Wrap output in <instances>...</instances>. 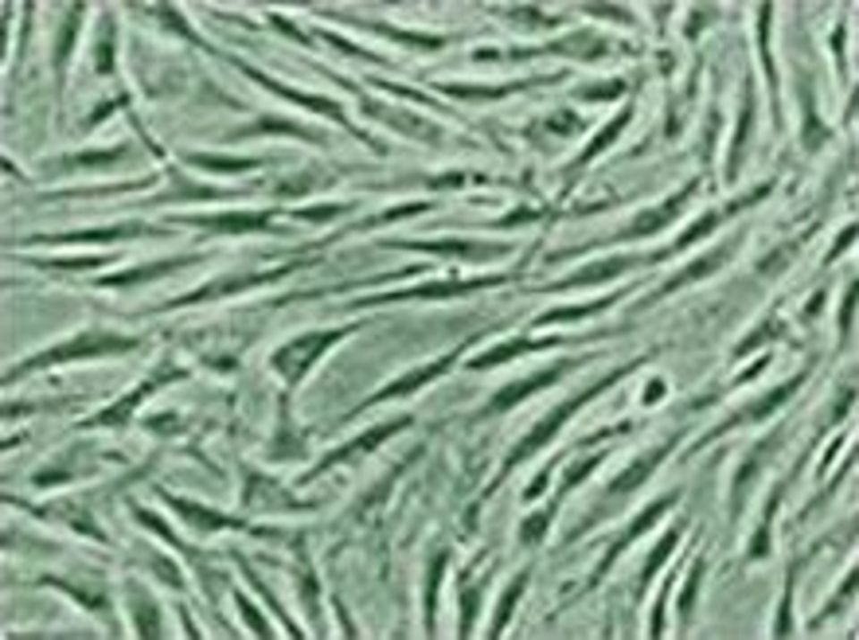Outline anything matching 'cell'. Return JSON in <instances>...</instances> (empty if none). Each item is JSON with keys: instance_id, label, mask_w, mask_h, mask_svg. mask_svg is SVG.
Masks as SVG:
<instances>
[{"instance_id": "cell-45", "label": "cell", "mask_w": 859, "mask_h": 640, "mask_svg": "<svg viewBox=\"0 0 859 640\" xmlns=\"http://www.w3.org/2000/svg\"><path fill=\"white\" fill-rule=\"evenodd\" d=\"M660 399H664V379H657L649 391H644V407H649V402H660Z\"/></svg>"}, {"instance_id": "cell-35", "label": "cell", "mask_w": 859, "mask_h": 640, "mask_svg": "<svg viewBox=\"0 0 859 640\" xmlns=\"http://www.w3.org/2000/svg\"><path fill=\"white\" fill-rule=\"evenodd\" d=\"M234 602H239V613L246 617V625H251L258 636H270V625H266L262 617H258V610H254V605H251V597H242V594H239V597H234Z\"/></svg>"}, {"instance_id": "cell-12", "label": "cell", "mask_w": 859, "mask_h": 640, "mask_svg": "<svg viewBox=\"0 0 859 640\" xmlns=\"http://www.w3.org/2000/svg\"><path fill=\"white\" fill-rule=\"evenodd\" d=\"M457 359V351H449V356H442L438 364H426V367H414V371H406L403 379H395L391 387H383L379 394H375L371 402H387V399H399V394H411V391H418L422 383H434V379H442L446 371H449V364Z\"/></svg>"}, {"instance_id": "cell-8", "label": "cell", "mask_w": 859, "mask_h": 640, "mask_svg": "<svg viewBox=\"0 0 859 640\" xmlns=\"http://www.w3.org/2000/svg\"><path fill=\"white\" fill-rule=\"evenodd\" d=\"M574 364H555V367H547V371H535V375H528V379H520V383H512V387H504L497 399L489 402V414H504V410H512L515 402H523V399H532L535 391H543L547 383H558L571 371Z\"/></svg>"}, {"instance_id": "cell-3", "label": "cell", "mask_w": 859, "mask_h": 640, "mask_svg": "<svg viewBox=\"0 0 859 640\" xmlns=\"http://www.w3.org/2000/svg\"><path fill=\"white\" fill-rule=\"evenodd\" d=\"M344 336H348V333H340V328H336V333H309V336H297V340H289V344H282V348L274 351L270 367L289 383V387H293V383L305 379V371L320 359V351H328L332 344H340Z\"/></svg>"}, {"instance_id": "cell-33", "label": "cell", "mask_w": 859, "mask_h": 640, "mask_svg": "<svg viewBox=\"0 0 859 640\" xmlns=\"http://www.w3.org/2000/svg\"><path fill=\"white\" fill-rule=\"evenodd\" d=\"M551 516H555V511L547 508V511H540V516L523 519V527H520V539H523V543H540V539H543V531H547V524H551Z\"/></svg>"}, {"instance_id": "cell-24", "label": "cell", "mask_w": 859, "mask_h": 640, "mask_svg": "<svg viewBox=\"0 0 859 640\" xmlns=\"http://www.w3.org/2000/svg\"><path fill=\"white\" fill-rule=\"evenodd\" d=\"M528 582H532V574L523 570V574H515L512 578V585L504 590V597H500V610H497V617H492V636H500L504 633V625H508V617H512V610H515V602H520V594L528 590Z\"/></svg>"}, {"instance_id": "cell-20", "label": "cell", "mask_w": 859, "mask_h": 640, "mask_svg": "<svg viewBox=\"0 0 859 640\" xmlns=\"http://www.w3.org/2000/svg\"><path fill=\"white\" fill-rule=\"evenodd\" d=\"M168 504L180 511V516L188 519L191 527H200V531H219V527H234V519L227 516H219V511H211V508H200V504H191V500H176V496H168Z\"/></svg>"}, {"instance_id": "cell-36", "label": "cell", "mask_w": 859, "mask_h": 640, "mask_svg": "<svg viewBox=\"0 0 859 640\" xmlns=\"http://www.w3.org/2000/svg\"><path fill=\"white\" fill-rule=\"evenodd\" d=\"M106 258H51V262H39L47 265V270H94V265H102Z\"/></svg>"}, {"instance_id": "cell-27", "label": "cell", "mask_w": 859, "mask_h": 640, "mask_svg": "<svg viewBox=\"0 0 859 640\" xmlns=\"http://www.w3.org/2000/svg\"><path fill=\"white\" fill-rule=\"evenodd\" d=\"M629 117H633V110H625V114H621V117H614V122H609L606 130H601V133L594 137V145H590L586 153L578 156V164H590V160H594V156L601 153V148H609V145H614L617 137H621V130H625V125H629Z\"/></svg>"}, {"instance_id": "cell-32", "label": "cell", "mask_w": 859, "mask_h": 640, "mask_svg": "<svg viewBox=\"0 0 859 640\" xmlns=\"http://www.w3.org/2000/svg\"><path fill=\"white\" fill-rule=\"evenodd\" d=\"M110 31H114V20L106 16L102 20V39H98V74L114 71V39H110Z\"/></svg>"}, {"instance_id": "cell-14", "label": "cell", "mask_w": 859, "mask_h": 640, "mask_svg": "<svg viewBox=\"0 0 859 640\" xmlns=\"http://www.w3.org/2000/svg\"><path fill=\"white\" fill-rule=\"evenodd\" d=\"M196 258H172V262H149V265H137V270H125V274H114V277H102L98 290H125V285H137V282H157V277H165L172 270H184Z\"/></svg>"}, {"instance_id": "cell-22", "label": "cell", "mask_w": 859, "mask_h": 640, "mask_svg": "<svg viewBox=\"0 0 859 640\" xmlns=\"http://www.w3.org/2000/svg\"><path fill=\"white\" fill-rule=\"evenodd\" d=\"M735 242H738V239H735ZM735 242H723V247H719V250L711 254V258H700V262H692V265H687L684 274H676L672 282L664 285V293H676V290H684L687 282H695V277H703V274L719 270V265H723V258H727V254H730V247H735Z\"/></svg>"}, {"instance_id": "cell-16", "label": "cell", "mask_w": 859, "mask_h": 640, "mask_svg": "<svg viewBox=\"0 0 859 640\" xmlns=\"http://www.w3.org/2000/svg\"><path fill=\"white\" fill-rule=\"evenodd\" d=\"M191 227L203 231H227V234H246V231H270V215L266 211H251V215H208V219H188Z\"/></svg>"}, {"instance_id": "cell-28", "label": "cell", "mask_w": 859, "mask_h": 640, "mask_svg": "<svg viewBox=\"0 0 859 640\" xmlns=\"http://www.w3.org/2000/svg\"><path fill=\"white\" fill-rule=\"evenodd\" d=\"M719 219H723L719 211H711V215H703V219H695V223H692V231H684L680 239L672 242V250H668V254H680V250H687V247H695L700 239H707V234H711V231L719 227Z\"/></svg>"}, {"instance_id": "cell-4", "label": "cell", "mask_w": 859, "mask_h": 640, "mask_svg": "<svg viewBox=\"0 0 859 640\" xmlns=\"http://www.w3.org/2000/svg\"><path fill=\"white\" fill-rule=\"evenodd\" d=\"M504 282H508L504 274H497V277H477V282H434V285H418V290H391V293H379V297H363V301H356V308L395 305V301H442V297H465V293L492 290V285H504Z\"/></svg>"}, {"instance_id": "cell-21", "label": "cell", "mask_w": 859, "mask_h": 640, "mask_svg": "<svg viewBox=\"0 0 859 640\" xmlns=\"http://www.w3.org/2000/svg\"><path fill=\"white\" fill-rule=\"evenodd\" d=\"M558 340H540V344H528V340H512V344H500V348H492L489 356H477L472 359V367L477 371H485V367H497V364H508V359H515L520 351H547V348H555Z\"/></svg>"}, {"instance_id": "cell-29", "label": "cell", "mask_w": 859, "mask_h": 640, "mask_svg": "<svg viewBox=\"0 0 859 640\" xmlns=\"http://www.w3.org/2000/svg\"><path fill=\"white\" fill-rule=\"evenodd\" d=\"M676 543H680V527H672V531H668V535H664V539H660V547H657V551H652V554H649V559H644V570H641V582H652V578H657V570L664 567V559H668V554H672V547H676Z\"/></svg>"}, {"instance_id": "cell-42", "label": "cell", "mask_w": 859, "mask_h": 640, "mask_svg": "<svg viewBox=\"0 0 859 640\" xmlns=\"http://www.w3.org/2000/svg\"><path fill=\"white\" fill-rule=\"evenodd\" d=\"M344 207H309V211H293L297 219H309V223H325V219H336Z\"/></svg>"}, {"instance_id": "cell-31", "label": "cell", "mask_w": 859, "mask_h": 640, "mask_svg": "<svg viewBox=\"0 0 859 640\" xmlns=\"http://www.w3.org/2000/svg\"><path fill=\"white\" fill-rule=\"evenodd\" d=\"M289 133V137H309V141H317L320 145V137H313V133H309V130H301V125H293V122H277V117H262V122H258L254 125V130L251 133H246V137H258V133Z\"/></svg>"}, {"instance_id": "cell-9", "label": "cell", "mask_w": 859, "mask_h": 640, "mask_svg": "<svg viewBox=\"0 0 859 640\" xmlns=\"http://www.w3.org/2000/svg\"><path fill=\"white\" fill-rule=\"evenodd\" d=\"M406 425H411V418H395V422H383V425H375V430L360 434L356 442H348V445H344V450H332V453L325 457V461H320V465L313 468V476H320V473H325V468L340 465V461H352V457H360V453H371L379 442H387V437H391V434L406 430Z\"/></svg>"}, {"instance_id": "cell-18", "label": "cell", "mask_w": 859, "mask_h": 640, "mask_svg": "<svg viewBox=\"0 0 859 640\" xmlns=\"http://www.w3.org/2000/svg\"><path fill=\"white\" fill-rule=\"evenodd\" d=\"M668 453H672V442H664V445H657V450H652V453H644L641 461H633V465L625 468V473H621V476L614 480V484H609V493H633V488H637L644 476H652V473H657V465H660Z\"/></svg>"}, {"instance_id": "cell-11", "label": "cell", "mask_w": 859, "mask_h": 640, "mask_svg": "<svg viewBox=\"0 0 859 640\" xmlns=\"http://www.w3.org/2000/svg\"><path fill=\"white\" fill-rule=\"evenodd\" d=\"M692 191H695V180H687V184H684L680 191H676V196H668V204H660L657 211H644V215H641V219H633V227H629V231H621L617 239H621V242H629V239H644V234L664 231V227L672 223L676 211H680V207L687 204V196H692Z\"/></svg>"}, {"instance_id": "cell-10", "label": "cell", "mask_w": 859, "mask_h": 640, "mask_svg": "<svg viewBox=\"0 0 859 640\" xmlns=\"http://www.w3.org/2000/svg\"><path fill=\"white\" fill-rule=\"evenodd\" d=\"M165 379H184V371H176V367H168V364H165V367L157 371V375H149V379H145L137 391H129L122 402H114V407H106V410L98 414V418H90V425H122V422L129 418V414H133V407H137V402H141L145 394H153V391H157Z\"/></svg>"}, {"instance_id": "cell-2", "label": "cell", "mask_w": 859, "mask_h": 640, "mask_svg": "<svg viewBox=\"0 0 859 640\" xmlns=\"http://www.w3.org/2000/svg\"><path fill=\"white\" fill-rule=\"evenodd\" d=\"M633 367H637V364H629V367H621V371H614V375H606V379H601V383H594V387H590V391H583V394H574V399H566L563 402V407H555L551 414H547V418L540 422V425H535V430L528 434V437H520V445H515V450L508 453V461H504V473H508V468L512 465H520L523 461V457H532L535 450H540V445H547V442H551V437L558 434V430H563V425H566V418H571V414L578 410V407H586V402L590 399H594V394H601V391H606L609 387V383H617L621 375H629V371Z\"/></svg>"}, {"instance_id": "cell-38", "label": "cell", "mask_w": 859, "mask_h": 640, "mask_svg": "<svg viewBox=\"0 0 859 640\" xmlns=\"http://www.w3.org/2000/svg\"><path fill=\"white\" fill-rule=\"evenodd\" d=\"M770 336H781V324H773V320H766V324H761L754 336H750V340H743V344H738V356H743V351H750V348H758L761 340H770Z\"/></svg>"}, {"instance_id": "cell-39", "label": "cell", "mask_w": 859, "mask_h": 640, "mask_svg": "<svg viewBox=\"0 0 859 640\" xmlns=\"http://www.w3.org/2000/svg\"><path fill=\"white\" fill-rule=\"evenodd\" d=\"M79 13H82V4H74V8H71V20H67V31H63L59 63H67V55H71V44H74V28H79Z\"/></svg>"}, {"instance_id": "cell-25", "label": "cell", "mask_w": 859, "mask_h": 640, "mask_svg": "<svg viewBox=\"0 0 859 640\" xmlns=\"http://www.w3.org/2000/svg\"><path fill=\"white\" fill-rule=\"evenodd\" d=\"M188 164H196V168H203V173H251V168H258L262 160H239V156H203V153H196V156H188Z\"/></svg>"}, {"instance_id": "cell-23", "label": "cell", "mask_w": 859, "mask_h": 640, "mask_svg": "<svg viewBox=\"0 0 859 640\" xmlns=\"http://www.w3.org/2000/svg\"><path fill=\"white\" fill-rule=\"evenodd\" d=\"M621 293H609V297H601V301H590V305H574V308H551V313H540L532 320V324H555V320H583V316H594L601 313V308H609L617 301Z\"/></svg>"}, {"instance_id": "cell-19", "label": "cell", "mask_w": 859, "mask_h": 640, "mask_svg": "<svg viewBox=\"0 0 859 640\" xmlns=\"http://www.w3.org/2000/svg\"><path fill=\"white\" fill-rule=\"evenodd\" d=\"M801 383H804L801 375H797V379H789V383H781L778 391H770L766 399H758L754 407H746V414H735V418H730V422H723V425H719V434H723V430H730V425H738V422H758V418H766V414H773V410H778L781 402H786L789 394L801 387Z\"/></svg>"}, {"instance_id": "cell-15", "label": "cell", "mask_w": 859, "mask_h": 640, "mask_svg": "<svg viewBox=\"0 0 859 640\" xmlns=\"http://www.w3.org/2000/svg\"><path fill=\"white\" fill-rule=\"evenodd\" d=\"M676 500H680V496H676V493H672V496H664V500H657V504H652V508H644V511H641V516H637V519H633V524L625 527V535H621V539L614 543V547H609V554H606V562H601V570H609V562H614V559H617V554H621V551H625V547H629V543H633V539H637V535H641V531H649L652 524H657V519H660V516H664V511H668V508L676 504Z\"/></svg>"}, {"instance_id": "cell-6", "label": "cell", "mask_w": 859, "mask_h": 640, "mask_svg": "<svg viewBox=\"0 0 859 640\" xmlns=\"http://www.w3.org/2000/svg\"><path fill=\"white\" fill-rule=\"evenodd\" d=\"M391 250H422V254H457L465 262H485V258H500L508 254V247H489V242H469V239H438V242H387Z\"/></svg>"}, {"instance_id": "cell-7", "label": "cell", "mask_w": 859, "mask_h": 640, "mask_svg": "<svg viewBox=\"0 0 859 640\" xmlns=\"http://www.w3.org/2000/svg\"><path fill=\"white\" fill-rule=\"evenodd\" d=\"M242 67V74H251V79L258 82V87H266V90H274L277 98H289L293 105H305V110H313V114H325V117H332L336 125H344L348 130V122H344V114H340V105L336 102H328V98H317V94H301V90H293V87H285V82H274V79H266L262 71H254L251 63H242V59H234Z\"/></svg>"}, {"instance_id": "cell-43", "label": "cell", "mask_w": 859, "mask_h": 640, "mask_svg": "<svg viewBox=\"0 0 859 640\" xmlns=\"http://www.w3.org/2000/svg\"><path fill=\"white\" fill-rule=\"evenodd\" d=\"M852 308H855V290H847V297H844V313H840V328H844V333L852 328Z\"/></svg>"}, {"instance_id": "cell-13", "label": "cell", "mask_w": 859, "mask_h": 640, "mask_svg": "<svg viewBox=\"0 0 859 640\" xmlns=\"http://www.w3.org/2000/svg\"><path fill=\"white\" fill-rule=\"evenodd\" d=\"M641 262H652V254H649V258H606V262H594V265H586V270L563 277V282L547 285V290H558V293H563V290H574V285H598V282H606V277L625 274V270H633V265H641Z\"/></svg>"}, {"instance_id": "cell-17", "label": "cell", "mask_w": 859, "mask_h": 640, "mask_svg": "<svg viewBox=\"0 0 859 640\" xmlns=\"http://www.w3.org/2000/svg\"><path fill=\"white\" fill-rule=\"evenodd\" d=\"M149 227H137V223H122V227H102V231H74V234H59V239H51V234H39L36 242H122V239H141ZM149 234H160V231H149Z\"/></svg>"}, {"instance_id": "cell-26", "label": "cell", "mask_w": 859, "mask_h": 640, "mask_svg": "<svg viewBox=\"0 0 859 640\" xmlns=\"http://www.w3.org/2000/svg\"><path fill=\"white\" fill-rule=\"evenodd\" d=\"M523 87H535V82H508V87H442V94H449V98H504V94H515V90H523Z\"/></svg>"}, {"instance_id": "cell-44", "label": "cell", "mask_w": 859, "mask_h": 640, "mask_svg": "<svg viewBox=\"0 0 859 640\" xmlns=\"http://www.w3.org/2000/svg\"><path fill=\"white\" fill-rule=\"evenodd\" d=\"M855 239V227H847L844 234H840V242H836V247L829 250V258H840V254H844V247H847V242H852Z\"/></svg>"}, {"instance_id": "cell-30", "label": "cell", "mask_w": 859, "mask_h": 640, "mask_svg": "<svg viewBox=\"0 0 859 640\" xmlns=\"http://www.w3.org/2000/svg\"><path fill=\"white\" fill-rule=\"evenodd\" d=\"M446 562H449V554L442 551V554L434 559V570H430V585H426V625H430V628H434V617H438V585H442Z\"/></svg>"}, {"instance_id": "cell-37", "label": "cell", "mask_w": 859, "mask_h": 640, "mask_svg": "<svg viewBox=\"0 0 859 640\" xmlns=\"http://www.w3.org/2000/svg\"><path fill=\"white\" fill-rule=\"evenodd\" d=\"M461 602H465V613H461V621H457V633L469 636L472 617H477V590H465V594H461Z\"/></svg>"}, {"instance_id": "cell-1", "label": "cell", "mask_w": 859, "mask_h": 640, "mask_svg": "<svg viewBox=\"0 0 859 640\" xmlns=\"http://www.w3.org/2000/svg\"><path fill=\"white\" fill-rule=\"evenodd\" d=\"M133 348H137L133 336H117V333H102V328H94V333H86V336H74V340H67V344L31 356L28 364L13 367L4 379L16 383L24 371H39V367H51V364H71V359H90V356H122V351H133Z\"/></svg>"}, {"instance_id": "cell-5", "label": "cell", "mask_w": 859, "mask_h": 640, "mask_svg": "<svg viewBox=\"0 0 859 640\" xmlns=\"http://www.w3.org/2000/svg\"><path fill=\"white\" fill-rule=\"evenodd\" d=\"M289 270H297V265H285V270H266V274H246V277H219V282H208V285H203V290H196V293L168 301V308L200 305V301H208V297H227V293H239V290H254V285H274V282H282Z\"/></svg>"}, {"instance_id": "cell-41", "label": "cell", "mask_w": 859, "mask_h": 640, "mask_svg": "<svg viewBox=\"0 0 859 640\" xmlns=\"http://www.w3.org/2000/svg\"><path fill=\"white\" fill-rule=\"evenodd\" d=\"M625 90L621 82H606V87H590V90H583V98L586 102H598V98H617V94Z\"/></svg>"}, {"instance_id": "cell-46", "label": "cell", "mask_w": 859, "mask_h": 640, "mask_svg": "<svg viewBox=\"0 0 859 640\" xmlns=\"http://www.w3.org/2000/svg\"><path fill=\"white\" fill-rule=\"evenodd\" d=\"M574 117L571 114H558V117H551V130H574Z\"/></svg>"}, {"instance_id": "cell-40", "label": "cell", "mask_w": 859, "mask_h": 640, "mask_svg": "<svg viewBox=\"0 0 859 640\" xmlns=\"http://www.w3.org/2000/svg\"><path fill=\"white\" fill-rule=\"evenodd\" d=\"M703 578V562H695V570H692V582L684 585V597H680V613L687 617V610H692V597H695V585H700Z\"/></svg>"}, {"instance_id": "cell-34", "label": "cell", "mask_w": 859, "mask_h": 640, "mask_svg": "<svg viewBox=\"0 0 859 640\" xmlns=\"http://www.w3.org/2000/svg\"><path fill=\"white\" fill-rule=\"evenodd\" d=\"M601 461H606V457H601V453H598V457H590V461H583V465H574V468H571V473H566V480H563V493H571V488H574V484H583V480H586L590 473H594V468H598Z\"/></svg>"}]
</instances>
